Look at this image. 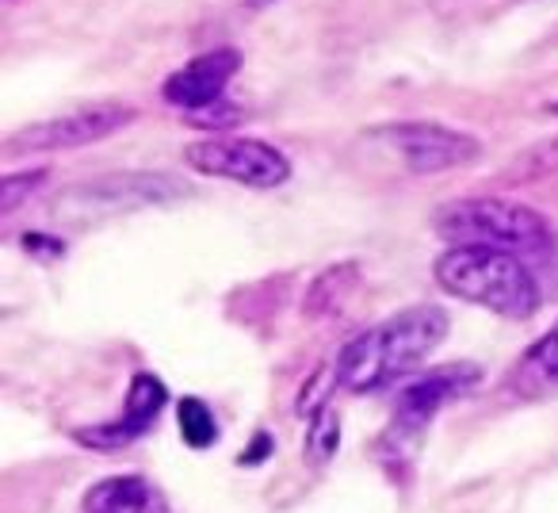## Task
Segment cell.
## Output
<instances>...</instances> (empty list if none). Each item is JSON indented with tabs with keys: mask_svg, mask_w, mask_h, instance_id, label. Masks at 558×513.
Segmentation results:
<instances>
[{
	"mask_svg": "<svg viewBox=\"0 0 558 513\" xmlns=\"http://www.w3.org/2000/svg\"><path fill=\"white\" fill-rule=\"evenodd\" d=\"M448 337V311L440 307H410L395 319L356 334L337 357L333 380L352 395L383 391L417 372L436 345Z\"/></svg>",
	"mask_w": 558,
	"mask_h": 513,
	"instance_id": "obj_1",
	"label": "cell"
},
{
	"mask_svg": "<svg viewBox=\"0 0 558 513\" xmlns=\"http://www.w3.org/2000/svg\"><path fill=\"white\" fill-rule=\"evenodd\" d=\"M433 276L440 291L463 303L486 307L501 319H532L539 311V281L517 253L478 246H451L436 256Z\"/></svg>",
	"mask_w": 558,
	"mask_h": 513,
	"instance_id": "obj_2",
	"label": "cell"
},
{
	"mask_svg": "<svg viewBox=\"0 0 558 513\" xmlns=\"http://www.w3.org/2000/svg\"><path fill=\"white\" fill-rule=\"evenodd\" d=\"M433 230L451 246L505 249V253H550L558 234L535 207L501 195L444 203L433 218Z\"/></svg>",
	"mask_w": 558,
	"mask_h": 513,
	"instance_id": "obj_3",
	"label": "cell"
},
{
	"mask_svg": "<svg viewBox=\"0 0 558 513\" xmlns=\"http://www.w3.org/2000/svg\"><path fill=\"white\" fill-rule=\"evenodd\" d=\"M184 165L203 177H222L245 188H279L291 180V162L283 150L260 139H238V134H210L184 150Z\"/></svg>",
	"mask_w": 558,
	"mask_h": 513,
	"instance_id": "obj_4",
	"label": "cell"
},
{
	"mask_svg": "<svg viewBox=\"0 0 558 513\" xmlns=\"http://www.w3.org/2000/svg\"><path fill=\"white\" fill-rule=\"evenodd\" d=\"M367 139L383 146L402 169L417 172V177H436V172L471 165L482 154V142L466 131L444 123H383L375 127Z\"/></svg>",
	"mask_w": 558,
	"mask_h": 513,
	"instance_id": "obj_5",
	"label": "cell"
},
{
	"mask_svg": "<svg viewBox=\"0 0 558 513\" xmlns=\"http://www.w3.org/2000/svg\"><path fill=\"white\" fill-rule=\"evenodd\" d=\"M138 119V111L123 100H96L85 108H73L65 116L43 119L24 131L4 139V154H58V150H77L104 142L111 134L126 131Z\"/></svg>",
	"mask_w": 558,
	"mask_h": 513,
	"instance_id": "obj_6",
	"label": "cell"
},
{
	"mask_svg": "<svg viewBox=\"0 0 558 513\" xmlns=\"http://www.w3.org/2000/svg\"><path fill=\"white\" fill-rule=\"evenodd\" d=\"M238 70H241V55L233 47L207 50V55L180 65L177 73H169L161 85V96L165 104L187 111V116H203V111L218 108L226 100V88L238 77Z\"/></svg>",
	"mask_w": 558,
	"mask_h": 513,
	"instance_id": "obj_7",
	"label": "cell"
},
{
	"mask_svg": "<svg viewBox=\"0 0 558 513\" xmlns=\"http://www.w3.org/2000/svg\"><path fill=\"white\" fill-rule=\"evenodd\" d=\"M482 380L478 365H444V368H433L428 375L413 380L410 387L398 395V406H395V433H421L451 398L466 395L474 391Z\"/></svg>",
	"mask_w": 558,
	"mask_h": 513,
	"instance_id": "obj_8",
	"label": "cell"
},
{
	"mask_svg": "<svg viewBox=\"0 0 558 513\" xmlns=\"http://www.w3.org/2000/svg\"><path fill=\"white\" fill-rule=\"evenodd\" d=\"M165 403H169V391L157 380L154 372H138L131 380V391H126V406L116 421L96 429H81L77 441L88 444V449H119V444H131L134 437H142L157 418H161Z\"/></svg>",
	"mask_w": 558,
	"mask_h": 513,
	"instance_id": "obj_9",
	"label": "cell"
},
{
	"mask_svg": "<svg viewBox=\"0 0 558 513\" xmlns=\"http://www.w3.org/2000/svg\"><path fill=\"white\" fill-rule=\"evenodd\" d=\"M85 513H172L165 494L138 475H116L85 494Z\"/></svg>",
	"mask_w": 558,
	"mask_h": 513,
	"instance_id": "obj_10",
	"label": "cell"
},
{
	"mask_svg": "<svg viewBox=\"0 0 558 513\" xmlns=\"http://www.w3.org/2000/svg\"><path fill=\"white\" fill-rule=\"evenodd\" d=\"M558 383V322L539 337V342L527 345V353L517 360L509 375V387L520 395H543Z\"/></svg>",
	"mask_w": 558,
	"mask_h": 513,
	"instance_id": "obj_11",
	"label": "cell"
},
{
	"mask_svg": "<svg viewBox=\"0 0 558 513\" xmlns=\"http://www.w3.org/2000/svg\"><path fill=\"white\" fill-rule=\"evenodd\" d=\"M177 418H180V437L192 449H210L218 441V421L203 398H180Z\"/></svg>",
	"mask_w": 558,
	"mask_h": 513,
	"instance_id": "obj_12",
	"label": "cell"
},
{
	"mask_svg": "<svg viewBox=\"0 0 558 513\" xmlns=\"http://www.w3.org/2000/svg\"><path fill=\"white\" fill-rule=\"evenodd\" d=\"M47 180V169H27V172H9L0 180V215H12L27 195L39 192V184Z\"/></svg>",
	"mask_w": 558,
	"mask_h": 513,
	"instance_id": "obj_13",
	"label": "cell"
},
{
	"mask_svg": "<svg viewBox=\"0 0 558 513\" xmlns=\"http://www.w3.org/2000/svg\"><path fill=\"white\" fill-rule=\"evenodd\" d=\"M337 444H341V421H337L333 410H322L311 426V456L318 460V464H326L337 452Z\"/></svg>",
	"mask_w": 558,
	"mask_h": 513,
	"instance_id": "obj_14",
	"label": "cell"
},
{
	"mask_svg": "<svg viewBox=\"0 0 558 513\" xmlns=\"http://www.w3.org/2000/svg\"><path fill=\"white\" fill-rule=\"evenodd\" d=\"M550 261H555V269H558V238H555V249H550Z\"/></svg>",
	"mask_w": 558,
	"mask_h": 513,
	"instance_id": "obj_15",
	"label": "cell"
},
{
	"mask_svg": "<svg viewBox=\"0 0 558 513\" xmlns=\"http://www.w3.org/2000/svg\"><path fill=\"white\" fill-rule=\"evenodd\" d=\"M550 111H555V116H558V104H555V108H550Z\"/></svg>",
	"mask_w": 558,
	"mask_h": 513,
	"instance_id": "obj_16",
	"label": "cell"
}]
</instances>
